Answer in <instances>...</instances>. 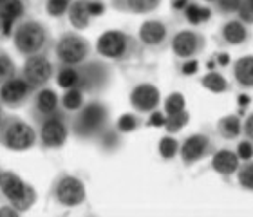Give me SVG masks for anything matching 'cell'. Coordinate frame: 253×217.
<instances>
[{
    "label": "cell",
    "mask_w": 253,
    "mask_h": 217,
    "mask_svg": "<svg viewBox=\"0 0 253 217\" xmlns=\"http://www.w3.org/2000/svg\"><path fill=\"white\" fill-rule=\"evenodd\" d=\"M35 94V89L27 84L22 76H13L0 84V101L4 107L9 109H20L31 100Z\"/></svg>",
    "instance_id": "11"
},
{
    "label": "cell",
    "mask_w": 253,
    "mask_h": 217,
    "mask_svg": "<svg viewBox=\"0 0 253 217\" xmlns=\"http://www.w3.org/2000/svg\"><path fill=\"white\" fill-rule=\"evenodd\" d=\"M221 37L226 45H243L250 40V29L244 22L233 18L221 27Z\"/></svg>",
    "instance_id": "18"
},
{
    "label": "cell",
    "mask_w": 253,
    "mask_h": 217,
    "mask_svg": "<svg viewBox=\"0 0 253 217\" xmlns=\"http://www.w3.org/2000/svg\"><path fill=\"white\" fill-rule=\"evenodd\" d=\"M38 143V132L18 116H4L0 123V145L11 152H26Z\"/></svg>",
    "instance_id": "5"
},
{
    "label": "cell",
    "mask_w": 253,
    "mask_h": 217,
    "mask_svg": "<svg viewBox=\"0 0 253 217\" xmlns=\"http://www.w3.org/2000/svg\"><path fill=\"white\" fill-rule=\"evenodd\" d=\"M239 163H241V159H239L237 152L228 150V148H222V150L215 152L211 158V169L215 170L217 174H221L222 177H230V175L235 174L239 169Z\"/></svg>",
    "instance_id": "19"
},
{
    "label": "cell",
    "mask_w": 253,
    "mask_h": 217,
    "mask_svg": "<svg viewBox=\"0 0 253 217\" xmlns=\"http://www.w3.org/2000/svg\"><path fill=\"white\" fill-rule=\"evenodd\" d=\"M186 109V100L181 92H172V94L165 100V114L170 116V114H177V112L185 111Z\"/></svg>",
    "instance_id": "33"
},
{
    "label": "cell",
    "mask_w": 253,
    "mask_h": 217,
    "mask_svg": "<svg viewBox=\"0 0 253 217\" xmlns=\"http://www.w3.org/2000/svg\"><path fill=\"white\" fill-rule=\"evenodd\" d=\"M13 45L24 58L33 54H47L53 47V37L42 22L24 18L13 29Z\"/></svg>",
    "instance_id": "1"
},
{
    "label": "cell",
    "mask_w": 253,
    "mask_h": 217,
    "mask_svg": "<svg viewBox=\"0 0 253 217\" xmlns=\"http://www.w3.org/2000/svg\"><path fill=\"white\" fill-rule=\"evenodd\" d=\"M80 89L84 92H96L105 89L111 80V69L103 62H85L78 65Z\"/></svg>",
    "instance_id": "12"
},
{
    "label": "cell",
    "mask_w": 253,
    "mask_h": 217,
    "mask_svg": "<svg viewBox=\"0 0 253 217\" xmlns=\"http://www.w3.org/2000/svg\"><path fill=\"white\" fill-rule=\"evenodd\" d=\"M18 216H20V212L15 207H11L9 203L5 207L0 208V217H18Z\"/></svg>",
    "instance_id": "40"
},
{
    "label": "cell",
    "mask_w": 253,
    "mask_h": 217,
    "mask_svg": "<svg viewBox=\"0 0 253 217\" xmlns=\"http://www.w3.org/2000/svg\"><path fill=\"white\" fill-rule=\"evenodd\" d=\"M217 65H228L230 64V56H228L226 53H222V54H219L217 56V62H215Z\"/></svg>",
    "instance_id": "42"
},
{
    "label": "cell",
    "mask_w": 253,
    "mask_h": 217,
    "mask_svg": "<svg viewBox=\"0 0 253 217\" xmlns=\"http://www.w3.org/2000/svg\"><path fill=\"white\" fill-rule=\"evenodd\" d=\"M165 123H167V114L156 109L150 112V118L147 120V127H165Z\"/></svg>",
    "instance_id": "37"
},
{
    "label": "cell",
    "mask_w": 253,
    "mask_h": 217,
    "mask_svg": "<svg viewBox=\"0 0 253 217\" xmlns=\"http://www.w3.org/2000/svg\"><path fill=\"white\" fill-rule=\"evenodd\" d=\"M111 5L120 13L128 15H148L159 7L161 0H109Z\"/></svg>",
    "instance_id": "20"
},
{
    "label": "cell",
    "mask_w": 253,
    "mask_h": 217,
    "mask_svg": "<svg viewBox=\"0 0 253 217\" xmlns=\"http://www.w3.org/2000/svg\"><path fill=\"white\" fill-rule=\"evenodd\" d=\"M2 107H4V105H2V101H0V111H2Z\"/></svg>",
    "instance_id": "47"
},
{
    "label": "cell",
    "mask_w": 253,
    "mask_h": 217,
    "mask_svg": "<svg viewBox=\"0 0 253 217\" xmlns=\"http://www.w3.org/2000/svg\"><path fill=\"white\" fill-rule=\"evenodd\" d=\"M96 51L100 56L112 62H128L139 53V40L120 29L105 31L96 42Z\"/></svg>",
    "instance_id": "4"
},
{
    "label": "cell",
    "mask_w": 253,
    "mask_h": 217,
    "mask_svg": "<svg viewBox=\"0 0 253 217\" xmlns=\"http://www.w3.org/2000/svg\"><path fill=\"white\" fill-rule=\"evenodd\" d=\"M201 85H203L206 90L213 92V94H222V92L228 90L226 78H224L221 73H217V71H210L208 74H205V76L201 78Z\"/></svg>",
    "instance_id": "27"
},
{
    "label": "cell",
    "mask_w": 253,
    "mask_h": 217,
    "mask_svg": "<svg viewBox=\"0 0 253 217\" xmlns=\"http://www.w3.org/2000/svg\"><path fill=\"white\" fill-rule=\"evenodd\" d=\"M141 118L137 116V114H132V112H126L123 116H120V120L116 122V129L118 132L122 134H128V132H134L137 129L141 127Z\"/></svg>",
    "instance_id": "31"
},
{
    "label": "cell",
    "mask_w": 253,
    "mask_h": 217,
    "mask_svg": "<svg viewBox=\"0 0 253 217\" xmlns=\"http://www.w3.org/2000/svg\"><path fill=\"white\" fill-rule=\"evenodd\" d=\"M54 74H56V67L47 58V54H33V56H27L20 69V76L35 90L47 87Z\"/></svg>",
    "instance_id": "9"
},
{
    "label": "cell",
    "mask_w": 253,
    "mask_h": 217,
    "mask_svg": "<svg viewBox=\"0 0 253 217\" xmlns=\"http://www.w3.org/2000/svg\"><path fill=\"white\" fill-rule=\"evenodd\" d=\"M69 132H71V125L67 120V111L60 109L53 116L38 123V143L45 150L62 148L67 143Z\"/></svg>",
    "instance_id": "7"
},
{
    "label": "cell",
    "mask_w": 253,
    "mask_h": 217,
    "mask_svg": "<svg viewBox=\"0 0 253 217\" xmlns=\"http://www.w3.org/2000/svg\"><path fill=\"white\" fill-rule=\"evenodd\" d=\"M109 123V111L101 101H89L71 120V132L80 139L101 138Z\"/></svg>",
    "instance_id": "2"
},
{
    "label": "cell",
    "mask_w": 253,
    "mask_h": 217,
    "mask_svg": "<svg viewBox=\"0 0 253 217\" xmlns=\"http://www.w3.org/2000/svg\"><path fill=\"white\" fill-rule=\"evenodd\" d=\"M194 0H170V5L174 11H185L186 5H190Z\"/></svg>",
    "instance_id": "41"
},
{
    "label": "cell",
    "mask_w": 253,
    "mask_h": 217,
    "mask_svg": "<svg viewBox=\"0 0 253 217\" xmlns=\"http://www.w3.org/2000/svg\"><path fill=\"white\" fill-rule=\"evenodd\" d=\"M51 196L60 207L63 208H76L84 205L87 199L84 181L71 174H60L53 183Z\"/></svg>",
    "instance_id": "8"
},
{
    "label": "cell",
    "mask_w": 253,
    "mask_h": 217,
    "mask_svg": "<svg viewBox=\"0 0 253 217\" xmlns=\"http://www.w3.org/2000/svg\"><path fill=\"white\" fill-rule=\"evenodd\" d=\"M239 5H241V0H215L213 2V7L219 15H235L239 11Z\"/></svg>",
    "instance_id": "35"
},
{
    "label": "cell",
    "mask_w": 253,
    "mask_h": 217,
    "mask_svg": "<svg viewBox=\"0 0 253 217\" xmlns=\"http://www.w3.org/2000/svg\"><path fill=\"white\" fill-rule=\"evenodd\" d=\"M71 2L73 0H47L45 2V11L53 18H62L63 15H67Z\"/></svg>",
    "instance_id": "34"
},
{
    "label": "cell",
    "mask_w": 253,
    "mask_h": 217,
    "mask_svg": "<svg viewBox=\"0 0 253 217\" xmlns=\"http://www.w3.org/2000/svg\"><path fill=\"white\" fill-rule=\"evenodd\" d=\"M137 40L143 47L154 53H161L169 47L172 42L170 27L163 20H147L143 22L139 31H137Z\"/></svg>",
    "instance_id": "10"
},
{
    "label": "cell",
    "mask_w": 253,
    "mask_h": 217,
    "mask_svg": "<svg viewBox=\"0 0 253 217\" xmlns=\"http://www.w3.org/2000/svg\"><path fill=\"white\" fill-rule=\"evenodd\" d=\"M170 47H172V53H174L177 58H183V60L195 58L197 54H201L205 51L206 38L197 31L185 29V31L175 33L174 37H172Z\"/></svg>",
    "instance_id": "13"
},
{
    "label": "cell",
    "mask_w": 253,
    "mask_h": 217,
    "mask_svg": "<svg viewBox=\"0 0 253 217\" xmlns=\"http://www.w3.org/2000/svg\"><path fill=\"white\" fill-rule=\"evenodd\" d=\"M190 122V114L185 111L177 112V114H170V116H167V123H165V129H167V132L169 134H177L179 130H183V129L188 125Z\"/></svg>",
    "instance_id": "29"
},
{
    "label": "cell",
    "mask_w": 253,
    "mask_h": 217,
    "mask_svg": "<svg viewBox=\"0 0 253 217\" xmlns=\"http://www.w3.org/2000/svg\"><path fill=\"white\" fill-rule=\"evenodd\" d=\"M206 4H213V2H215V0H205Z\"/></svg>",
    "instance_id": "45"
},
{
    "label": "cell",
    "mask_w": 253,
    "mask_h": 217,
    "mask_svg": "<svg viewBox=\"0 0 253 217\" xmlns=\"http://www.w3.org/2000/svg\"><path fill=\"white\" fill-rule=\"evenodd\" d=\"M217 132L222 139H237L241 134H243V122H241V116L239 114H228V116H222L217 123Z\"/></svg>",
    "instance_id": "23"
},
{
    "label": "cell",
    "mask_w": 253,
    "mask_h": 217,
    "mask_svg": "<svg viewBox=\"0 0 253 217\" xmlns=\"http://www.w3.org/2000/svg\"><path fill=\"white\" fill-rule=\"evenodd\" d=\"M243 134H244V138L250 139V141H253V112L250 114L246 120H244L243 123Z\"/></svg>",
    "instance_id": "39"
},
{
    "label": "cell",
    "mask_w": 253,
    "mask_h": 217,
    "mask_svg": "<svg viewBox=\"0 0 253 217\" xmlns=\"http://www.w3.org/2000/svg\"><path fill=\"white\" fill-rule=\"evenodd\" d=\"M0 199L24 214L37 203V190L15 172L0 170Z\"/></svg>",
    "instance_id": "3"
},
{
    "label": "cell",
    "mask_w": 253,
    "mask_h": 217,
    "mask_svg": "<svg viewBox=\"0 0 253 217\" xmlns=\"http://www.w3.org/2000/svg\"><path fill=\"white\" fill-rule=\"evenodd\" d=\"M29 0H0V38L13 37V29L26 18Z\"/></svg>",
    "instance_id": "14"
},
{
    "label": "cell",
    "mask_w": 253,
    "mask_h": 217,
    "mask_svg": "<svg viewBox=\"0 0 253 217\" xmlns=\"http://www.w3.org/2000/svg\"><path fill=\"white\" fill-rule=\"evenodd\" d=\"M159 101H161L159 89L152 84H139L130 92L132 109H136V112H141V114H150L152 111H156L159 107Z\"/></svg>",
    "instance_id": "17"
},
{
    "label": "cell",
    "mask_w": 253,
    "mask_h": 217,
    "mask_svg": "<svg viewBox=\"0 0 253 217\" xmlns=\"http://www.w3.org/2000/svg\"><path fill=\"white\" fill-rule=\"evenodd\" d=\"M239 105H241V107H243V109H244V107H246V105H248V103H250V98H248V96H239Z\"/></svg>",
    "instance_id": "43"
},
{
    "label": "cell",
    "mask_w": 253,
    "mask_h": 217,
    "mask_svg": "<svg viewBox=\"0 0 253 217\" xmlns=\"http://www.w3.org/2000/svg\"><path fill=\"white\" fill-rule=\"evenodd\" d=\"M84 90L82 89H67L63 92V96L60 98V105L63 111L67 112H76L85 105Z\"/></svg>",
    "instance_id": "26"
},
{
    "label": "cell",
    "mask_w": 253,
    "mask_h": 217,
    "mask_svg": "<svg viewBox=\"0 0 253 217\" xmlns=\"http://www.w3.org/2000/svg\"><path fill=\"white\" fill-rule=\"evenodd\" d=\"M233 78L239 87L253 89V54H246L239 58L233 65Z\"/></svg>",
    "instance_id": "22"
},
{
    "label": "cell",
    "mask_w": 253,
    "mask_h": 217,
    "mask_svg": "<svg viewBox=\"0 0 253 217\" xmlns=\"http://www.w3.org/2000/svg\"><path fill=\"white\" fill-rule=\"evenodd\" d=\"M179 141L175 138H172V134L170 136H165V138L159 139L158 143V150H159V156L163 159H174L177 154H179Z\"/></svg>",
    "instance_id": "30"
},
{
    "label": "cell",
    "mask_w": 253,
    "mask_h": 217,
    "mask_svg": "<svg viewBox=\"0 0 253 217\" xmlns=\"http://www.w3.org/2000/svg\"><path fill=\"white\" fill-rule=\"evenodd\" d=\"M183 15H185L188 24H192V26H199V24H206V22L210 20L211 15H213V11H211L210 7H206V5L197 4V2L194 0L192 4L185 7Z\"/></svg>",
    "instance_id": "25"
},
{
    "label": "cell",
    "mask_w": 253,
    "mask_h": 217,
    "mask_svg": "<svg viewBox=\"0 0 253 217\" xmlns=\"http://www.w3.org/2000/svg\"><path fill=\"white\" fill-rule=\"evenodd\" d=\"M237 156H239V159H243V161L252 159L253 158V141L243 139V141L237 145Z\"/></svg>",
    "instance_id": "36"
},
{
    "label": "cell",
    "mask_w": 253,
    "mask_h": 217,
    "mask_svg": "<svg viewBox=\"0 0 253 217\" xmlns=\"http://www.w3.org/2000/svg\"><path fill=\"white\" fill-rule=\"evenodd\" d=\"M179 154L183 163L186 167H192L213 154V141L206 134H192L179 147Z\"/></svg>",
    "instance_id": "15"
},
{
    "label": "cell",
    "mask_w": 253,
    "mask_h": 217,
    "mask_svg": "<svg viewBox=\"0 0 253 217\" xmlns=\"http://www.w3.org/2000/svg\"><path fill=\"white\" fill-rule=\"evenodd\" d=\"M60 111V98L58 92L49 87L35 90L33 94V105H31V116L35 123H40L45 118L53 116L54 112Z\"/></svg>",
    "instance_id": "16"
},
{
    "label": "cell",
    "mask_w": 253,
    "mask_h": 217,
    "mask_svg": "<svg viewBox=\"0 0 253 217\" xmlns=\"http://www.w3.org/2000/svg\"><path fill=\"white\" fill-rule=\"evenodd\" d=\"M2 120H4V114H2V111H0V123H2Z\"/></svg>",
    "instance_id": "46"
},
{
    "label": "cell",
    "mask_w": 253,
    "mask_h": 217,
    "mask_svg": "<svg viewBox=\"0 0 253 217\" xmlns=\"http://www.w3.org/2000/svg\"><path fill=\"white\" fill-rule=\"evenodd\" d=\"M16 76V65L9 54L4 49H0V84H4L5 80Z\"/></svg>",
    "instance_id": "32"
},
{
    "label": "cell",
    "mask_w": 253,
    "mask_h": 217,
    "mask_svg": "<svg viewBox=\"0 0 253 217\" xmlns=\"http://www.w3.org/2000/svg\"><path fill=\"white\" fill-rule=\"evenodd\" d=\"M241 4L250 5V7H253V0H241Z\"/></svg>",
    "instance_id": "44"
},
{
    "label": "cell",
    "mask_w": 253,
    "mask_h": 217,
    "mask_svg": "<svg viewBox=\"0 0 253 217\" xmlns=\"http://www.w3.org/2000/svg\"><path fill=\"white\" fill-rule=\"evenodd\" d=\"M92 47L87 38L74 31L63 33L58 38V42L54 43V56L60 65H78L85 64L89 60Z\"/></svg>",
    "instance_id": "6"
},
{
    "label": "cell",
    "mask_w": 253,
    "mask_h": 217,
    "mask_svg": "<svg viewBox=\"0 0 253 217\" xmlns=\"http://www.w3.org/2000/svg\"><path fill=\"white\" fill-rule=\"evenodd\" d=\"M237 183L241 188L248 192H253V161L248 159V161H244L243 165H239L237 169Z\"/></svg>",
    "instance_id": "28"
},
{
    "label": "cell",
    "mask_w": 253,
    "mask_h": 217,
    "mask_svg": "<svg viewBox=\"0 0 253 217\" xmlns=\"http://www.w3.org/2000/svg\"><path fill=\"white\" fill-rule=\"evenodd\" d=\"M197 71H199V62L195 58L185 60V64L181 65V73L185 74V76H192V74H195Z\"/></svg>",
    "instance_id": "38"
},
{
    "label": "cell",
    "mask_w": 253,
    "mask_h": 217,
    "mask_svg": "<svg viewBox=\"0 0 253 217\" xmlns=\"http://www.w3.org/2000/svg\"><path fill=\"white\" fill-rule=\"evenodd\" d=\"M56 84L62 89H80V71L74 65H60L56 67Z\"/></svg>",
    "instance_id": "24"
},
{
    "label": "cell",
    "mask_w": 253,
    "mask_h": 217,
    "mask_svg": "<svg viewBox=\"0 0 253 217\" xmlns=\"http://www.w3.org/2000/svg\"><path fill=\"white\" fill-rule=\"evenodd\" d=\"M67 16L74 29H78V31L87 29L92 20V15L89 11V0H73L69 5Z\"/></svg>",
    "instance_id": "21"
}]
</instances>
